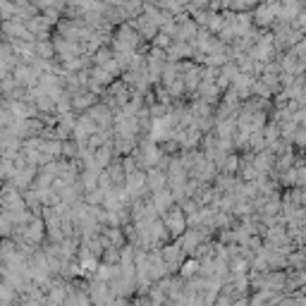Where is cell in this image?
Wrapping results in <instances>:
<instances>
[{
  "instance_id": "obj_1",
  "label": "cell",
  "mask_w": 306,
  "mask_h": 306,
  "mask_svg": "<svg viewBox=\"0 0 306 306\" xmlns=\"http://www.w3.org/2000/svg\"><path fill=\"white\" fill-rule=\"evenodd\" d=\"M168 182H170V177H168L165 172H161V168H156V165H153L151 170L146 172V184H148V189H151V192H158V189H163Z\"/></svg>"
},
{
  "instance_id": "obj_2",
  "label": "cell",
  "mask_w": 306,
  "mask_h": 306,
  "mask_svg": "<svg viewBox=\"0 0 306 306\" xmlns=\"http://www.w3.org/2000/svg\"><path fill=\"white\" fill-rule=\"evenodd\" d=\"M199 271H201V258L196 256V258L182 261V271H179V275H182V278H192V275H196Z\"/></svg>"
},
{
  "instance_id": "obj_3",
  "label": "cell",
  "mask_w": 306,
  "mask_h": 306,
  "mask_svg": "<svg viewBox=\"0 0 306 306\" xmlns=\"http://www.w3.org/2000/svg\"><path fill=\"white\" fill-rule=\"evenodd\" d=\"M112 58H115V51H110V48H98L94 55V62L96 65H105V62Z\"/></svg>"
},
{
  "instance_id": "obj_4",
  "label": "cell",
  "mask_w": 306,
  "mask_h": 306,
  "mask_svg": "<svg viewBox=\"0 0 306 306\" xmlns=\"http://www.w3.org/2000/svg\"><path fill=\"white\" fill-rule=\"evenodd\" d=\"M153 46H158V48H165V51H168V48L172 46V43H170V34L158 31V34H156V39H153Z\"/></svg>"
}]
</instances>
